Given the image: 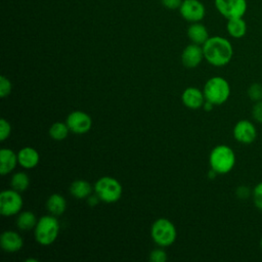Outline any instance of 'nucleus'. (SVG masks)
I'll list each match as a JSON object with an SVG mask.
<instances>
[{
	"label": "nucleus",
	"instance_id": "f257e3e1",
	"mask_svg": "<svg viewBox=\"0 0 262 262\" xmlns=\"http://www.w3.org/2000/svg\"><path fill=\"white\" fill-rule=\"evenodd\" d=\"M204 57L212 66L220 68L228 64L233 56L230 41L221 36L210 37L203 45Z\"/></svg>",
	"mask_w": 262,
	"mask_h": 262
},
{
	"label": "nucleus",
	"instance_id": "f03ea898",
	"mask_svg": "<svg viewBox=\"0 0 262 262\" xmlns=\"http://www.w3.org/2000/svg\"><path fill=\"white\" fill-rule=\"evenodd\" d=\"M235 161L233 149L226 144L216 145L209 155L210 168L221 175L229 173L233 169Z\"/></svg>",
	"mask_w": 262,
	"mask_h": 262
},
{
	"label": "nucleus",
	"instance_id": "7ed1b4c3",
	"mask_svg": "<svg viewBox=\"0 0 262 262\" xmlns=\"http://www.w3.org/2000/svg\"><path fill=\"white\" fill-rule=\"evenodd\" d=\"M59 222L54 215H45L38 219L34 228L35 239L42 246H49L53 244L59 233Z\"/></svg>",
	"mask_w": 262,
	"mask_h": 262
},
{
	"label": "nucleus",
	"instance_id": "20e7f679",
	"mask_svg": "<svg viewBox=\"0 0 262 262\" xmlns=\"http://www.w3.org/2000/svg\"><path fill=\"white\" fill-rule=\"evenodd\" d=\"M206 100L214 105H220L226 102L230 96V85L223 77H212L204 85L203 89Z\"/></svg>",
	"mask_w": 262,
	"mask_h": 262
},
{
	"label": "nucleus",
	"instance_id": "39448f33",
	"mask_svg": "<svg viewBox=\"0 0 262 262\" xmlns=\"http://www.w3.org/2000/svg\"><path fill=\"white\" fill-rule=\"evenodd\" d=\"M94 193L106 204L118 202L123 194V187L120 181L111 176H103L94 183Z\"/></svg>",
	"mask_w": 262,
	"mask_h": 262
},
{
	"label": "nucleus",
	"instance_id": "423d86ee",
	"mask_svg": "<svg viewBox=\"0 0 262 262\" xmlns=\"http://www.w3.org/2000/svg\"><path fill=\"white\" fill-rule=\"evenodd\" d=\"M150 236L155 244L165 248L176 241L177 231L173 222L167 218L157 219L150 228Z\"/></svg>",
	"mask_w": 262,
	"mask_h": 262
},
{
	"label": "nucleus",
	"instance_id": "0eeeda50",
	"mask_svg": "<svg viewBox=\"0 0 262 262\" xmlns=\"http://www.w3.org/2000/svg\"><path fill=\"white\" fill-rule=\"evenodd\" d=\"M24 201L20 192L11 189L2 190L0 193V214L4 217L17 215L23 209Z\"/></svg>",
	"mask_w": 262,
	"mask_h": 262
},
{
	"label": "nucleus",
	"instance_id": "6e6552de",
	"mask_svg": "<svg viewBox=\"0 0 262 262\" xmlns=\"http://www.w3.org/2000/svg\"><path fill=\"white\" fill-rule=\"evenodd\" d=\"M217 11L226 19L244 17L248 4L247 0H214Z\"/></svg>",
	"mask_w": 262,
	"mask_h": 262
},
{
	"label": "nucleus",
	"instance_id": "1a4fd4ad",
	"mask_svg": "<svg viewBox=\"0 0 262 262\" xmlns=\"http://www.w3.org/2000/svg\"><path fill=\"white\" fill-rule=\"evenodd\" d=\"M232 135L237 142L243 144H251L256 140L258 132L253 122L243 119L237 121L233 126Z\"/></svg>",
	"mask_w": 262,
	"mask_h": 262
},
{
	"label": "nucleus",
	"instance_id": "9d476101",
	"mask_svg": "<svg viewBox=\"0 0 262 262\" xmlns=\"http://www.w3.org/2000/svg\"><path fill=\"white\" fill-rule=\"evenodd\" d=\"M70 131L74 134H85L92 127L91 117L83 111H74L69 114L66 121Z\"/></svg>",
	"mask_w": 262,
	"mask_h": 262
},
{
	"label": "nucleus",
	"instance_id": "9b49d317",
	"mask_svg": "<svg viewBox=\"0 0 262 262\" xmlns=\"http://www.w3.org/2000/svg\"><path fill=\"white\" fill-rule=\"evenodd\" d=\"M179 12L185 20L198 23L205 17L206 8L200 0H183L179 7Z\"/></svg>",
	"mask_w": 262,
	"mask_h": 262
},
{
	"label": "nucleus",
	"instance_id": "f8f14e48",
	"mask_svg": "<svg viewBox=\"0 0 262 262\" xmlns=\"http://www.w3.org/2000/svg\"><path fill=\"white\" fill-rule=\"evenodd\" d=\"M204 58L203 46L194 43L187 45L181 53V62L187 69L199 67Z\"/></svg>",
	"mask_w": 262,
	"mask_h": 262
},
{
	"label": "nucleus",
	"instance_id": "ddd939ff",
	"mask_svg": "<svg viewBox=\"0 0 262 262\" xmlns=\"http://www.w3.org/2000/svg\"><path fill=\"white\" fill-rule=\"evenodd\" d=\"M0 246L7 253L18 252L24 246V239L20 234L14 230H5L0 236Z\"/></svg>",
	"mask_w": 262,
	"mask_h": 262
},
{
	"label": "nucleus",
	"instance_id": "4468645a",
	"mask_svg": "<svg viewBox=\"0 0 262 262\" xmlns=\"http://www.w3.org/2000/svg\"><path fill=\"white\" fill-rule=\"evenodd\" d=\"M181 99L183 104L190 110H199L203 107V104L206 100L204 92L196 87H187L184 89Z\"/></svg>",
	"mask_w": 262,
	"mask_h": 262
},
{
	"label": "nucleus",
	"instance_id": "2eb2a0df",
	"mask_svg": "<svg viewBox=\"0 0 262 262\" xmlns=\"http://www.w3.org/2000/svg\"><path fill=\"white\" fill-rule=\"evenodd\" d=\"M17 159L20 167L25 169H33L39 164L40 155L34 147L25 146L18 150Z\"/></svg>",
	"mask_w": 262,
	"mask_h": 262
},
{
	"label": "nucleus",
	"instance_id": "dca6fc26",
	"mask_svg": "<svg viewBox=\"0 0 262 262\" xmlns=\"http://www.w3.org/2000/svg\"><path fill=\"white\" fill-rule=\"evenodd\" d=\"M18 164L17 154L10 148H1L0 150V174L5 176L12 172Z\"/></svg>",
	"mask_w": 262,
	"mask_h": 262
},
{
	"label": "nucleus",
	"instance_id": "f3484780",
	"mask_svg": "<svg viewBox=\"0 0 262 262\" xmlns=\"http://www.w3.org/2000/svg\"><path fill=\"white\" fill-rule=\"evenodd\" d=\"M92 191H94V186L84 179L75 180L70 185V193L78 200L87 199L89 195H91Z\"/></svg>",
	"mask_w": 262,
	"mask_h": 262
},
{
	"label": "nucleus",
	"instance_id": "a211bd4d",
	"mask_svg": "<svg viewBox=\"0 0 262 262\" xmlns=\"http://www.w3.org/2000/svg\"><path fill=\"white\" fill-rule=\"evenodd\" d=\"M187 36L192 43L199 45H203L210 38L207 28L200 21L191 23L187 29Z\"/></svg>",
	"mask_w": 262,
	"mask_h": 262
},
{
	"label": "nucleus",
	"instance_id": "6ab92c4d",
	"mask_svg": "<svg viewBox=\"0 0 262 262\" xmlns=\"http://www.w3.org/2000/svg\"><path fill=\"white\" fill-rule=\"evenodd\" d=\"M47 211L54 216H60L67 209V201L59 193H52L46 201Z\"/></svg>",
	"mask_w": 262,
	"mask_h": 262
},
{
	"label": "nucleus",
	"instance_id": "aec40b11",
	"mask_svg": "<svg viewBox=\"0 0 262 262\" xmlns=\"http://www.w3.org/2000/svg\"><path fill=\"white\" fill-rule=\"evenodd\" d=\"M226 30L230 37L234 39H241L247 34V23L243 17L227 19Z\"/></svg>",
	"mask_w": 262,
	"mask_h": 262
},
{
	"label": "nucleus",
	"instance_id": "412c9836",
	"mask_svg": "<svg viewBox=\"0 0 262 262\" xmlns=\"http://www.w3.org/2000/svg\"><path fill=\"white\" fill-rule=\"evenodd\" d=\"M38 219L32 211H20L17 214L15 224L23 231H30L35 228Z\"/></svg>",
	"mask_w": 262,
	"mask_h": 262
},
{
	"label": "nucleus",
	"instance_id": "4be33fe9",
	"mask_svg": "<svg viewBox=\"0 0 262 262\" xmlns=\"http://www.w3.org/2000/svg\"><path fill=\"white\" fill-rule=\"evenodd\" d=\"M70 129L67 123L55 122L49 128V136L55 141H61L66 139L70 133Z\"/></svg>",
	"mask_w": 262,
	"mask_h": 262
},
{
	"label": "nucleus",
	"instance_id": "5701e85b",
	"mask_svg": "<svg viewBox=\"0 0 262 262\" xmlns=\"http://www.w3.org/2000/svg\"><path fill=\"white\" fill-rule=\"evenodd\" d=\"M10 185L11 188H13L14 190L23 192L28 189L30 185V178L25 172H15L11 177Z\"/></svg>",
	"mask_w": 262,
	"mask_h": 262
},
{
	"label": "nucleus",
	"instance_id": "b1692460",
	"mask_svg": "<svg viewBox=\"0 0 262 262\" xmlns=\"http://www.w3.org/2000/svg\"><path fill=\"white\" fill-rule=\"evenodd\" d=\"M247 94L254 102L262 100V84L258 82L251 84L247 90Z\"/></svg>",
	"mask_w": 262,
	"mask_h": 262
},
{
	"label": "nucleus",
	"instance_id": "393cba45",
	"mask_svg": "<svg viewBox=\"0 0 262 262\" xmlns=\"http://www.w3.org/2000/svg\"><path fill=\"white\" fill-rule=\"evenodd\" d=\"M252 199L254 206L262 212V181L257 183L252 189Z\"/></svg>",
	"mask_w": 262,
	"mask_h": 262
},
{
	"label": "nucleus",
	"instance_id": "a878e982",
	"mask_svg": "<svg viewBox=\"0 0 262 262\" xmlns=\"http://www.w3.org/2000/svg\"><path fill=\"white\" fill-rule=\"evenodd\" d=\"M12 90V84L8 78H6L4 75L0 76V96L2 98L6 97L10 94Z\"/></svg>",
	"mask_w": 262,
	"mask_h": 262
},
{
	"label": "nucleus",
	"instance_id": "bb28decb",
	"mask_svg": "<svg viewBox=\"0 0 262 262\" xmlns=\"http://www.w3.org/2000/svg\"><path fill=\"white\" fill-rule=\"evenodd\" d=\"M10 134H11V125L6 119L2 118L0 120V140L4 141L10 136Z\"/></svg>",
	"mask_w": 262,
	"mask_h": 262
},
{
	"label": "nucleus",
	"instance_id": "cd10ccee",
	"mask_svg": "<svg viewBox=\"0 0 262 262\" xmlns=\"http://www.w3.org/2000/svg\"><path fill=\"white\" fill-rule=\"evenodd\" d=\"M162 248V247H161ZM158 248V249H154L150 254H149V260L151 262H165L168 257H167V253L165 252V250Z\"/></svg>",
	"mask_w": 262,
	"mask_h": 262
},
{
	"label": "nucleus",
	"instance_id": "c85d7f7f",
	"mask_svg": "<svg viewBox=\"0 0 262 262\" xmlns=\"http://www.w3.org/2000/svg\"><path fill=\"white\" fill-rule=\"evenodd\" d=\"M252 117L255 122L262 125V100L254 103L252 107Z\"/></svg>",
	"mask_w": 262,
	"mask_h": 262
},
{
	"label": "nucleus",
	"instance_id": "c756f323",
	"mask_svg": "<svg viewBox=\"0 0 262 262\" xmlns=\"http://www.w3.org/2000/svg\"><path fill=\"white\" fill-rule=\"evenodd\" d=\"M235 194L241 200H247L250 195H252V190L246 185H241L236 188Z\"/></svg>",
	"mask_w": 262,
	"mask_h": 262
},
{
	"label": "nucleus",
	"instance_id": "7c9ffc66",
	"mask_svg": "<svg viewBox=\"0 0 262 262\" xmlns=\"http://www.w3.org/2000/svg\"><path fill=\"white\" fill-rule=\"evenodd\" d=\"M182 1L183 0H161V3L168 9H179Z\"/></svg>",
	"mask_w": 262,
	"mask_h": 262
},
{
	"label": "nucleus",
	"instance_id": "2f4dec72",
	"mask_svg": "<svg viewBox=\"0 0 262 262\" xmlns=\"http://www.w3.org/2000/svg\"><path fill=\"white\" fill-rule=\"evenodd\" d=\"M87 201H88V204H89L90 206H95V205H97L98 201H100V200H99L98 196L95 194V195H89V196L87 198Z\"/></svg>",
	"mask_w": 262,
	"mask_h": 262
},
{
	"label": "nucleus",
	"instance_id": "473e14b6",
	"mask_svg": "<svg viewBox=\"0 0 262 262\" xmlns=\"http://www.w3.org/2000/svg\"><path fill=\"white\" fill-rule=\"evenodd\" d=\"M213 107H214V104H213L212 102H210V101H208V100H205V102H204V104H203V108H204L206 112L212 111Z\"/></svg>",
	"mask_w": 262,
	"mask_h": 262
},
{
	"label": "nucleus",
	"instance_id": "72a5a7b5",
	"mask_svg": "<svg viewBox=\"0 0 262 262\" xmlns=\"http://www.w3.org/2000/svg\"><path fill=\"white\" fill-rule=\"evenodd\" d=\"M260 248H261V250H262V237H261V239H260Z\"/></svg>",
	"mask_w": 262,
	"mask_h": 262
}]
</instances>
